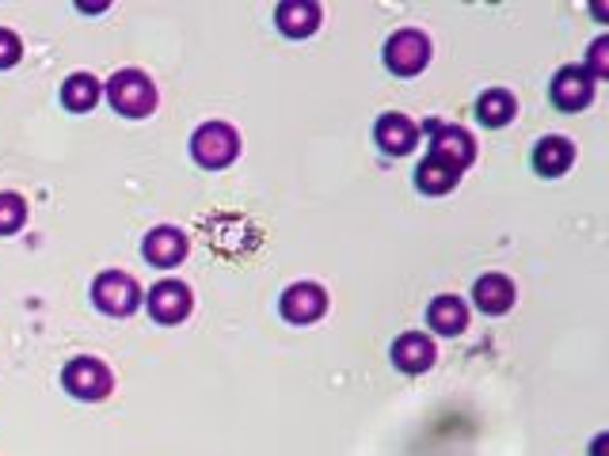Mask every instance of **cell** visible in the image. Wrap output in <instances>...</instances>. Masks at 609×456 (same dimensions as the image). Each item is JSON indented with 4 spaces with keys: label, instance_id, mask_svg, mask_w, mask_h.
Instances as JSON below:
<instances>
[{
    "label": "cell",
    "instance_id": "2e32d148",
    "mask_svg": "<svg viewBox=\"0 0 609 456\" xmlns=\"http://www.w3.org/2000/svg\"><path fill=\"white\" fill-rule=\"evenodd\" d=\"M427 323L435 335L458 338L468 331V300H461L458 293H442L427 305Z\"/></svg>",
    "mask_w": 609,
    "mask_h": 456
},
{
    "label": "cell",
    "instance_id": "52a82bcc",
    "mask_svg": "<svg viewBox=\"0 0 609 456\" xmlns=\"http://www.w3.org/2000/svg\"><path fill=\"white\" fill-rule=\"evenodd\" d=\"M145 308H149L153 323L175 328V323L187 320L191 308H195V293H191V285L180 282V278H165V282H157L145 293Z\"/></svg>",
    "mask_w": 609,
    "mask_h": 456
},
{
    "label": "cell",
    "instance_id": "603a6c76",
    "mask_svg": "<svg viewBox=\"0 0 609 456\" xmlns=\"http://www.w3.org/2000/svg\"><path fill=\"white\" fill-rule=\"evenodd\" d=\"M602 449H606V434H598V437H595V449H590V456H602Z\"/></svg>",
    "mask_w": 609,
    "mask_h": 456
},
{
    "label": "cell",
    "instance_id": "5bb4252c",
    "mask_svg": "<svg viewBox=\"0 0 609 456\" xmlns=\"http://www.w3.org/2000/svg\"><path fill=\"white\" fill-rule=\"evenodd\" d=\"M514 300H519V285L503 270H488V274H480L473 282V305L484 316H507L514 308Z\"/></svg>",
    "mask_w": 609,
    "mask_h": 456
},
{
    "label": "cell",
    "instance_id": "7a4b0ae2",
    "mask_svg": "<svg viewBox=\"0 0 609 456\" xmlns=\"http://www.w3.org/2000/svg\"><path fill=\"white\" fill-rule=\"evenodd\" d=\"M241 157V134L221 119H210L191 134V160L206 172H226Z\"/></svg>",
    "mask_w": 609,
    "mask_h": 456
},
{
    "label": "cell",
    "instance_id": "8992f818",
    "mask_svg": "<svg viewBox=\"0 0 609 456\" xmlns=\"http://www.w3.org/2000/svg\"><path fill=\"white\" fill-rule=\"evenodd\" d=\"M61 389H65L73 399L99 404V399H107L114 392V373H111V366H107V361L81 354V358H73L65 369H61Z\"/></svg>",
    "mask_w": 609,
    "mask_h": 456
},
{
    "label": "cell",
    "instance_id": "30bf717a",
    "mask_svg": "<svg viewBox=\"0 0 609 456\" xmlns=\"http://www.w3.org/2000/svg\"><path fill=\"white\" fill-rule=\"evenodd\" d=\"M423 141L419 134V122L412 114H400V111H385L381 119L374 122V145L385 152V157L400 160V157H412L415 145Z\"/></svg>",
    "mask_w": 609,
    "mask_h": 456
},
{
    "label": "cell",
    "instance_id": "e0dca14e",
    "mask_svg": "<svg viewBox=\"0 0 609 456\" xmlns=\"http://www.w3.org/2000/svg\"><path fill=\"white\" fill-rule=\"evenodd\" d=\"M473 111L484 130H503L519 119V99H514V91H507V88H484L480 96H476Z\"/></svg>",
    "mask_w": 609,
    "mask_h": 456
},
{
    "label": "cell",
    "instance_id": "4fadbf2b",
    "mask_svg": "<svg viewBox=\"0 0 609 456\" xmlns=\"http://www.w3.org/2000/svg\"><path fill=\"white\" fill-rule=\"evenodd\" d=\"M575 157H580V149H575L572 137L549 134L534 145V152H529V168H534L541 180H564V175L575 168Z\"/></svg>",
    "mask_w": 609,
    "mask_h": 456
},
{
    "label": "cell",
    "instance_id": "9c48e42d",
    "mask_svg": "<svg viewBox=\"0 0 609 456\" xmlns=\"http://www.w3.org/2000/svg\"><path fill=\"white\" fill-rule=\"evenodd\" d=\"M549 99H552V107L564 114L587 111V107L595 103V76L583 65L557 69V76H552V84H549Z\"/></svg>",
    "mask_w": 609,
    "mask_h": 456
},
{
    "label": "cell",
    "instance_id": "8fae6325",
    "mask_svg": "<svg viewBox=\"0 0 609 456\" xmlns=\"http://www.w3.org/2000/svg\"><path fill=\"white\" fill-rule=\"evenodd\" d=\"M187 251H191L187 232L175 225H157L145 232V239H142V259L157 270H175L187 259Z\"/></svg>",
    "mask_w": 609,
    "mask_h": 456
},
{
    "label": "cell",
    "instance_id": "ba28073f",
    "mask_svg": "<svg viewBox=\"0 0 609 456\" xmlns=\"http://www.w3.org/2000/svg\"><path fill=\"white\" fill-rule=\"evenodd\" d=\"M279 312L294 328H313L328 312V289L320 282H294L279 300Z\"/></svg>",
    "mask_w": 609,
    "mask_h": 456
},
{
    "label": "cell",
    "instance_id": "277c9868",
    "mask_svg": "<svg viewBox=\"0 0 609 456\" xmlns=\"http://www.w3.org/2000/svg\"><path fill=\"white\" fill-rule=\"evenodd\" d=\"M92 305H96L99 312L122 320V316H134L137 308L145 305V293H142V285H137V278L126 274V270H103V274H96V282H92Z\"/></svg>",
    "mask_w": 609,
    "mask_h": 456
},
{
    "label": "cell",
    "instance_id": "d6986e66",
    "mask_svg": "<svg viewBox=\"0 0 609 456\" xmlns=\"http://www.w3.org/2000/svg\"><path fill=\"white\" fill-rule=\"evenodd\" d=\"M99 96H103V84L92 73H73L61 84V107H65L69 114H88L92 107L99 103Z\"/></svg>",
    "mask_w": 609,
    "mask_h": 456
},
{
    "label": "cell",
    "instance_id": "7402d4cb",
    "mask_svg": "<svg viewBox=\"0 0 609 456\" xmlns=\"http://www.w3.org/2000/svg\"><path fill=\"white\" fill-rule=\"evenodd\" d=\"M606 50H609V38H598L595 50H590V65H583L590 76H595V84L606 81Z\"/></svg>",
    "mask_w": 609,
    "mask_h": 456
},
{
    "label": "cell",
    "instance_id": "ffe728a7",
    "mask_svg": "<svg viewBox=\"0 0 609 456\" xmlns=\"http://www.w3.org/2000/svg\"><path fill=\"white\" fill-rule=\"evenodd\" d=\"M27 225V202L15 190H0V236H15Z\"/></svg>",
    "mask_w": 609,
    "mask_h": 456
},
{
    "label": "cell",
    "instance_id": "3957f363",
    "mask_svg": "<svg viewBox=\"0 0 609 456\" xmlns=\"http://www.w3.org/2000/svg\"><path fill=\"white\" fill-rule=\"evenodd\" d=\"M430 58H435V46H430V35H423L419 27H400L385 38L381 61L392 76H400V81L419 76L423 69L430 65Z\"/></svg>",
    "mask_w": 609,
    "mask_h": 456
},
{
    "label": "cell",
    "instance_id": "9a60e30c",
    "mask_svg": "<svg viewBox=\"0 0 609 456\" xmlns=\"http://www.w3.org/2000/svg\"><path fill=\"white\" fill-rule=\"evenodd\" d=\"M324 20V8L313 4V0H282L275 8V27L282 30L287 38H308L320 30Z\"/></svg>",
    "mask_w": 609,
    "mask_h": 456
},
{
    "label": "cell",
    "instance_id": "ac0fdd59",
    "mask_svg": "<svg viewBox=\"0 0 609 456\" xmlns=\"http://www.w3.org/2000/svg\"><path fill=\"white\" fill-rule=\"evenodd\" d=\"M461 183V172L458 168H450V164H442L438 157H423L419 160V168H415V190L419 195H427V198H442V195H450L453 187Z\"/></svg>",
    "mask_w": 609,
    "mask_h": 456
},
{
    "label": "cell",
    "instance_id": "44dd1931",
    "mask_svg": "<svg viewBox=\"0 0 609 456\" xmlns=\"http://www.w3.org/2000/svg\"><path fill=\"white\" fill-rule=\"evenodd\" d=\"M20 58H23V42H20V35H15L12 27H0V69L20 65Z\"/></svg>",
    "mask_w": 609,
    "mask_h": 456
},
{
    "label": "cell",
    "instance_id": "5b68a950",
    "mask_svg": "<svg viewBox=\"0 0 609 456\" xmlns=\"http://www.w3.org/2000/svg\"><path fill=\"white\" fill-rule=\"evenodd\" d=\"M419 134L430 137V157L458 168L461 175L476 164V137L468 134L465 126H453V122H442V119H427L419 126Z\"/></svg>",
    "mask_w": 609,
    "mask_h": 456
},
{
    "label": "cell",
    "instance_id": "6da1fadb",
    "mask_svg": "<svg viewBox=\"0 0 609 456\" xmlns=\"http://www.w3.org/2000/svg\"><path fill=\"white\" fill-rule=\"evenodd\" d=\"M107 103L122 119H149L160 107V91L145 69H119L103 88Z\"/></svg>",
    "mask_w": 609,
    "mask_h": 456
},
{
    "label": "cell",
    "instance_id": "7c38bea8",
    "mask_svg": "<svg viewBox=\"0 0 609 456\" xmlns=\"http://www.w3.org/2000/svg\"><path fill=\"white\" fill-rule=\"evenodd\" d=\"M389 361L400 369V373L419 377L438 361V346H435V338H430L427 331H404V335L392 338Z\"/></svg>",
    "mask_w": 609,
    "mask_h": 456
}]
</instances>
